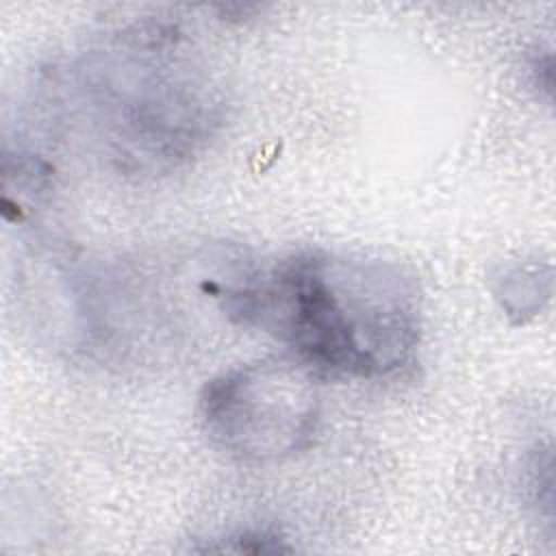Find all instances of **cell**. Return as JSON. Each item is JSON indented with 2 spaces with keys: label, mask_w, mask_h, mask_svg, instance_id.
<instances>
[{
  "label": "cell",
  "mask_w": 556,
  "mask_h": 556,
  "mask_svg": "<svg viewBox=\"0 0 556 556\" xmlns=\"http://www.w3.org/2000/svg\"><path fill=\"white\" fill-rule=\"evenodd\" d=\"M215 298L230 319L271 334L315 374L387 378L419 343L413 280L376 258L295 252Z\"/></svg>",
  "instance_id": "obj_1"
},
{
  "label": "cell",
  "mask_w": 556,
  "mask_h": 556,
  "mask_svg": "<svg viewBox=\"0 0 556 556\" xmlns=\"http://www.w3.org/2000/svg\"><path fill=\"white\" fill-rule=\"evenodd\" d=\"M80 109L128 172H167L219 124L222 98L185 33L141 20L106 33L72 70Z\"/></svg>",
  "instance_id": "obj_2"
},
{
  "label": "cell",
  "mask_w": 556,
  "mask_h": 556,
  "mask_svg": "<svg viewBox=\"0 0 556 556\" xmlns=\"http://www.w3.org/2000/svg\"><path fill=\"white\" fill-rule=\"evenodd\" d=\"M215 447L243 463H271L313 445L321 419L315 371L298 358H265L211 378L198 400Z\"/></svg>",
  "instance_id": "obj_3"
},
{
  "label": "cell",
  "mask_w": 556,
  "mask_h": 556,
  "mask_svg": "<svg viewBox=\"0 0 556 556\" xmlns=\"http://www.w3.org/2000/svg\"><path fill=\"white\" fill-rule=\"evenodd\" d=\"M549 276V267L539 263H521L508 267L500 276L495 289V295L502 302L506 315H510L515 321H523L536 315L552 293Z\"/></svg>",
  "instance_id": "obj_4"
},
{
  "label": "cell",
  "mask_w": 556,
  "mask_h": 556,
  "mask_svg": "<svg viewBox=\"0 0 556 556\" xmlns=\"http://www.w3.org/2000/svg\"><path fill=\"white\" fill-rule=\"evenodd\" d=\"M528 80L536 89V93L552 98V52H534L528 59Z\"/></svg>",
  "instance_id": "obj_5"
}]
</instances>
